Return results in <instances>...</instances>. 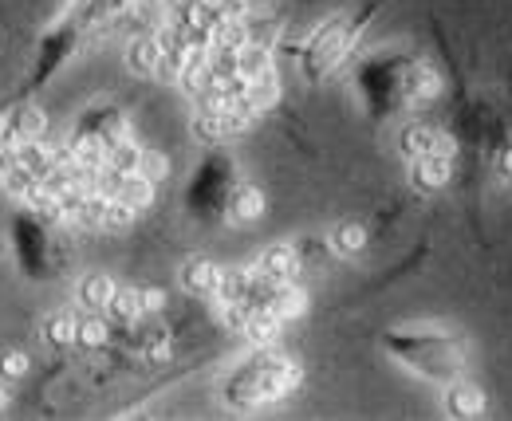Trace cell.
I'll return each mask as SVG.
<instances>
[{"label":"cell","mask_w":512,"mask_h":421,"mask_svg":"<svg viewBox=\"0 0 512 421\" xmlns=\"http://www.w3.org/2000/svg\"><path fill=\"white\" fill-rule=\"evenodd\" d=\"M383 347L390 359L402 362L410 374H418L434 386H453L457 378H465V366H469L465 339L442 323L394 327L383 335Z\"/></svg>","instance_id":"6da1fadb"},{"label":"cell","mask_w":512,"mask_h":421,"mask_svg":"<svg viewBox=\"0 0 512 421\" xmlns=\"http://www.w3.org/2000/svg\"><path fill=\"white\" fill-rule=\"evenodd\" d=\"M300 378H304L300 362L272 351V347H260L256 355H249L225 378L221 398H225L229 410H260V406H272V402L288 398L300 386Z\"/></svg>","instance_id":"7a4b0ae2"},{"label":"cell","mask_w":512,"mask_h":421,"mask_svg":"<svg viewBox=\"0 0 512 421\" xmlns=\"http://www.w3.org/2000/svg\"><path fill=\"white\" fill-rule=\"evenodd\" d=\"M410 67L414 60L402 56V52H383V56H371L355 71V83L363 91V103L371 111V119H390L394 111L406 107V79H410Z\"/></svg>","instance_id":"3957f363"},{"label":"cell","mask_w":512,"mask_h":421,"mask_svg":"<svg viewBox=\"0 0 512 421\" xmlns=\"http://www.w3.org/2000/svg\"><path fill=\"white\" fill-rule=\"evenodd\" d=\"M371 16H375V0L363 4L359 12L331 16L320 32L308 40V48H304V75L308 79H323L331 67H339V63L347 60V52L355 48V40L363 36V28H367Z\"/></svg>","instance_id":"277c9868"},{"label":"cell","mask_w":512,"mask_h":421,"mask_svg":"<svg viewBox=\"0 0 512 421\" xmlns=\"http://www.w3.org/2000/svg\"><path fill=\"white\" fill-rule=\"evenodd\" d=\"M237 166L229 154H209L197 174L190 181V193H186V205L197 221L205 225H217L229 217V201H233V189H237Z\"/></svg>","instance_id":"5b68a950"},{"label":"cell","mask_w":512,"mask_h":421,"mask_svg":"<svg viewBox=\"0 0 512 421\" xmlns=\"http://www.w3.org/2000/svg\"><path fill=\"white\" fill-rule=\"evenodd\" d=\"M398 146H402V154H406L410 162H418V158H434V154L453 158V138H449L446 130H438V126H426V122H410V126L402 130Z\"/></svg>","instance_id":"8992f818"},{"label":"cell","mask_w":512,"mask_h":421,"mask_svg":"<svg viewBox=\"0 0 512 421\" xmlns=\"http://www.w3.org/2000/svg\"><path fill=\"white\" fill-rule=\"evenodd\" d=\"M75 134H83V138H99L107 150L130 138V134H127V119H123L115 107H95V111H87Z\"/></svg>","instance_id":"52a82bcc"},{"label":"cell","mask_w":512,"mask_h":421,"mask_svg":"<svg viewBox=\"0 0 512 421\" xmlns=\"http://www.w3.org/2000/svg\"><path fill=\"white\" fill-rule=\"evenodd\" d=\"M446 410L449 418H481L485 414V394L473 382L457 378L453 386H446Z\"/></svg>","instance_id":"ba28073f"},{"label":"cell","mask_w":512,"mask_h":421,"mask_svg":"<svg viewBox=\"0 0 512 421\" xmlns=\"http://www.w3.org/2000/svg\"><path fill=\"white\" fill-rule=\"evenodd\" d=\"M256 268H260L264 276H272L276 284H292L296 272H300V256H296V248H288V244H272V248L260 256Z\"/></svg>","instance_id":"9c48e42d"},{"label":"cell","mask_w":512,"mask_h":421,"mask_svg":"<svg viewBox=\"0 0 512 421\" xmlns=\"http://www.w3.org/2000/svg\"><path fill=\"white\" fill-rule=\"evenodd\" d=\"M449 178H453V158H442V154L418 158L414 170H410V181H414L422 193H438L442 185H449Z\"/></svg>","instance_id":"30bf717a"},{"label":"cell","mask_w":512,"mask_h":421,"mask_svg":"<svg viewBox=\"0 0 512 421\" xmlns=\"http://www.w3.org/2000/svg\"><path fill=\"white\" fill-rule=\"evenodd\" d=\"M280 327H284V319H280L276 311L253 307V311H245V327H241V335H245L249 343H256V347H272L276 335H280Z\"/></svg>","instance_id":"8fae6325"},{"label":"cell","mask_w":512,"mask_h":421,"mask_svg":"<svg viewBox=\"0 0 512 421\" xmlns=\"http://www.w3.org/2000/svg\"><path fill=\"white\" fill-rule=\"evenodd\" d=\"M115 292H119L115 280L103 276V272H91V276L79 280V303H83L87 311H99V315H103V311L111 307V300H115Z\"/></svg>","instance_id":"7c38bea8"},{"label":"cell","mask_w":512,"mask_h":421,"mask_svg":"<svg viewBox=\"0 0 512 421\" xmlns=\"http://www.w3.org/2000/svg\"><path fill=\"white\" fill-rule=\"evenodd\" d=\"M44 111L40 107H32V103H20L16 111H8V130H12V138H16V146L20 142H36L40 134H44Z\"/></svg>","instance_id":"4fadbf2b"},{"label":"cell","mask_w":512,"mask_h":421,"mask_svg":"<svg viewBox=\"0 0 512 421\" xmlns=\"http://www.w3.org/2000/svg\"><path fill=\"white\" fill-rule=\"evenodd\" d=\"M217 280H221V264H213L205 256H197V260H190L182 268V284L190 288L193 296H213L217 292Z\"/></svg>","instance_id":"5bb4252c"},{"label":"cell","mask_w":512,"mask_h":421,"mask_svg":"<svg viewBox=\"0 0 512 421\" xmlns=\"http://www.w3.org/2000/svg\"><path fill=\"white\" fill-rule=\"evenodd\" d=\"M264 213V193L256 189V185H237L233 189V201H229V221H237V225H253L256 217Z\"/></svg>","instance_id":"9a60e30c"},{"label":"cell","mask_w":512,"mask_h":421,"mask_svg":"<svg viewBox=\"0 0 512 421\" xmlns=\"http://www.w3.org/2000/svg\"><path fill=\"white\" fill-rule=\"evenodd\" d=\"M127 63L130 71H138V75H154L162 67V44H158V36H138L127 48Z\"/></svg>","instance_id":"2e32d148"},{"label":"cell","mask_w":512,"mask_h":421,"mask_svg":"<svg viewBox=\"0 0 512 421\" xmlns=\"http://www.w3.org/2000/svg\"><path fill=\"white\" fill-rule=\"evenodd\" d=\"M193 134H197L201 142H221V138H229V134H237V130H233V119H229V115L197 111V119H193Z\"/></svg>","instance_id":"e0dca14e"},{"label":"cell","mask_w":512,"mask_h":421,"mask_svg":"<svg viewBox=\"0 0 512 421\" xmlns=\"http://www.w3.org/2000/svg\"><path fill=\"white\" fill-rule=\"evenodd\" d=\"M44 335H48V343H52V347H71V343H75V335H79V319H75L71 311H60V315H52V319H48Z\"/></svg>","instance_id":"ac0fdd59"},{"label":"cell","mask_w":512,"mask_h":421,"mask_svg":"<svg viewBox=\"0 0 512 421\" xmlns=\"http://www.w3.org/2000/svg\"><path fill=\"white\" fill-rule=\"evenodd\" d=\"M107 311H111L115 319H123V323H130V319H142V315H146V307H142V296H138V288H119Z\"/></svg>","instance_id":"d6986e66"},{"label":"cell","mask_w":512,"mask_h":421,"mask_svg":"<svg viewBox=\"0 0 512 421\" xmlns=\"http://www.w3.org/2000/svg\"><path fill=\"white\" fill-rule=\"evenodd\" d=\"M331 244H335V252H343V256H355V252L367 244V229H363L359 221H343V225L335 229Z\"/></svg>","instance_id":"ffe728a7"},{"label":"cell","mask_w":512,"mask_h":421,"mask_svg":"<svg viewBox=\"0 0 512 421\" xmlns=\"http://www.w3.org/2000/svg\"><path fill=\"white\" fill-rule=\"evenodd\" d=\"M75 343L87 347V351H99V347L107 343V323L99 319V311H91L87 319H79V335H75Z\"/></svg>","instance_id":"44dd1931"},{"label":"cell","mask_w":512,"mask_h":421,"mask_svg":"<svg viewBox=\"0 0 512 421\" xmlns=\"http://www.w3.org/2000/svg\"><path fill=\"white\" fill-rule=\"evenodd\" d=\"M138 174H142L146 181H154V185H158V181H166V178H170V162H166V154H154V150H146V154H142V166H138Z\"/></svg>","instance_id":"7402d4cb"},{"label":"cell","mask_w":512,"mask_h":421,"mask_svg":"<svg viewBox=\"0 0 512 421\" xmlns=\"http://www.w3.org/2000/svg\"><path fill=\"white\" fill-rule=\"evenodd\" d=\"M24 374H28V355H24V351H8V355H0V378L16 382V378H24Z\"/></svg>","instance_id":"603a6c76"},{"label":"cell","mask_w":512,"mask_h":421,"mask_svg":"<svg viewBox=\"0 0 512 421\" xmlns=\"http://www.w3.org/2000/svg\"><path fill=\"white\" fill-rule=\"evenodd\" d=\"M146 355H150V362H166L170 359V339H166V335H154V339L146 343Z\"/></svg>","instance_id":"cb8c5ba5"},{"label":"cell","mask_w":512,"mask_h":421,"mask_svg":"<svg viewBox=\"0 0 512 421\" xmlns=\"http://www.w3.org/2000/svg\"><path fill=\"white\" fill-rule=\"evenodd\" d=\"M138 296H142V307H146V315H154V311H162V292L158 288H138Z\"/></svg>","instance_id":"d4e9b609"},{"label":"cell","mask_w":512,"mask_h":421,"mask_svg":"<svg viewBox=\"0 0 512 421\" xmlns=\"http://www.w3.org/2000/svg\"><path fill=\"white\" fill-rule=\"evenodd\" d=\"M16 166V150H8V146H0V181L8 178V170Z\"/></svg>","instance_id":"484cf974"},{"label":"cell","mask_w":512,"mask_h":421,"mask_svg":"<svg viewBox=\"0 0 512 421\" xmlns=\"http://www.w3.org/2000/svg\"><path fill=\"white\" fill-rule=\"evenodd\" d=\"M501 170H505V174L512 178V146L505 150V154H501Z\"/></svg>","instance_id":"4316f807"},{"label":"cell","mask_w":512,"mask_h":421,"mask_svg":"<svg viewBox=\"0 0 512 421\" xmlns=\"http://www.w3.org/2000/svg\"><path fill=\"white\" fill-rule=\"evenodd\" d=\"M4 406H8V390L0 386V410H4Z\"/></svg>","instance_id":"83f0119b"}]
</instances>
